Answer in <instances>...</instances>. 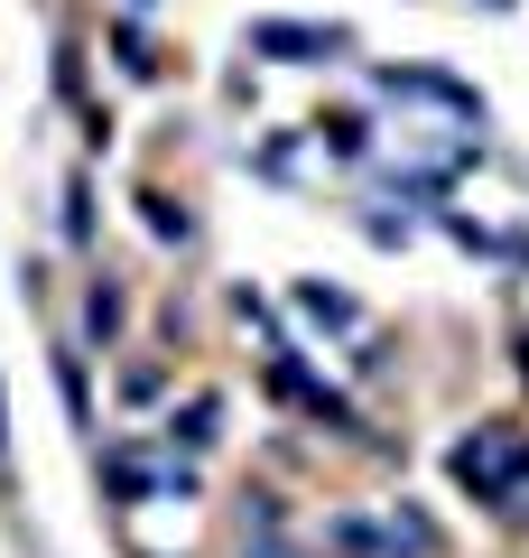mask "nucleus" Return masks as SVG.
Segmentation results:
<instances>
[{"mask_svg":"<svg viewBox=\"0 0 529 558\" xmlns=\"http://www.w3.org/2000/svg\"><path fill=\"white\" fill-rule=\"evenodd\" d=\"M455 484L473 502H502V512H529V428H473L455 438Z\"/></svg>","mask_w":529,"mask_h":558,"instance_id":"obj_1","label":"nucleus"},{"mask_svg":"<svg viewBox=\"0 0 529 558\" xmlns=\"http://www.w3.org/2000/svg\"><path fill=\"white\" fill-rule=\"evenodd\" d=\"M372 84H381L391 102H436V112L465 121V131L483 121V94H473V84H455V75H436V65H381Z\"/></svg>","mask_w":529,"mask_h":558,"instance_id":"obj_2","label":"nucleus"},{"mask_svg":"<svg viewBox=\"0 0 529 558\" xmlns=\"http://www.w3.org/2000/svg\"><path fill=\"white\" fill-rule=\"evenodd\" d=\"M270 391H279V400H297L307 418H325V428H362V418H353V400L334 391V381H316L297 354H270Z\"/></svg>","mask_w":529,"mask_h":558,"instance_id":"obj_3","label":"nucleus"},{"mask_svg":"<svg viewBox=\"0 0 529 558\" xmlns=\"http://www.w3.org/2000/svg\"><path fill=\"white\" fill-rule=\"evenodd\" d=\"M251 57H279V65H316V57H344V28H307V20H260V28H251Z\"/></svg>","mask_w":529,"mask_h":558,"instance_id":"obj_4","label":"nucleus"},{"mask_svg":"<svg viewBox=\"0 0 529 558\" xmlns=\"http://www.w3.org/2000/svg\"><path fill=\"white\" fill-rule=\"evenodd\" d=\"M372 549H391V558H436V531H428L418 512H391V521L372 531Z\"/></svg>","mask_w":529,"mask_h":558,"instance_id":"obj_5","label":"nucleus"},{"mask_svg":"<svg viewBox=\"0 0 529 558\" xmlns=\"http://www.w3.org/2000/svg\"><path fill=\"white\" fill-rule=\"evenodd\" d=\"M297 307H307L316 326H353V299H344V289H325V279H297Z\"/></svg>","mask_w":529,"mask_h":558,"instance_id":"obj_6","label":"nucleus"},{"mask_svg":"<svg viewBox=\"0 0 529 558\" xmlns=\"http://www.w3.org/2000/svg\"><path fill=\"white\" fill-rule=\"evenodd\" d=\"M316 140H325L334 159H362V149H372V131H362L353 112H325V121H316Z\"/></svg>","mask_w":529,"mask_h":558,"instance_id":"obj_7","label":"nucleus"},{"mask_svg":"<svg viewBox=\"0 0 529 558\" xmlns=\"http://www.w3.org/2000/svg\"><path fill=\"white\" fill-rule=\"evenodd\" d=\"M214 418H223V400L196 391V400H186V418H176V438H186V447H214Z\"/></svg>","mask_w":529,"mask_h":558,"instance_id":"obj_8","label":"nucleus"},{"mask_svg":"<svg viewBox=\"0 0 529 558\" xmlns=\"http://www.w3.org/2000/svg\"><path fill=\"white\" fill-rule=\"evenodd\" d=\"M65 233H75V242H84V233H94V186H84V178H75V186H65Z\"/></svg>","mask_w":529,"mask_h":558,"instance_id":"obj_9","label":"nucleus"},{"mask_svg":"<svg viewBox=\"0 0 529 558\" xmlns=\"http://www.w3.org/2000/svg\"><path fill=\"white\" fill-rule=\"evenodd\" d=\"M112 57L131 65V75H158V57H149V38H139V28H121V38H112Z\"/></svg>","mask_w":529,"mask_h":558,"instance_id":"obj_10","label":"nucleus"},{"mask_svg":"<svg viewBox=\"0 0 529 558\" xmlns=\"http://www.w3.org/2000/svg\"><path fill=\"white\" fill-rule=\"evenodd\" d=\"M84 326H94V336H112V326H121V289H94V299H84Z\"/></svg>","mask_w":529,"mask_h":558,"instance_id":"obj_11","label":"nucleus"},{"mask_svg":"<svg viewBox=\"0 0 529 558\" xmlns=\"http://www.w3.org/2000/svg\"><path fill=\"white\" fill-rule=\"evenodd\" d=\"M242 558H316V549H297V539H279V531H260V539H251V549H242Z\"/></svg>","mask_w":529,"mask_h":558,"instance_id":"obj_12","label":"nucleus"},{"mask_svg":"<svg viewBox=\"0 0 529 558\" xmlns=\"http://www.w3.org/2000/svg\"><path fill=\"white\" fill-rule=\"evenodd\" d=\"M0 465H10V400H0Z\"/></svg>","mask_w":529,"mask_h":558,"instance_id":"obj_13","label":"nucleus"},{"mask_svg":"<svg viewBox=\"0 0 529 558\" xmlns=\"http://www.w3.org/2000/svg\"><path fill=\"white\" fill-rule=\"evenodd\" d=\"M520 373H529V336H520Z\"/></svg>","mask_w":529,"mask_h":558,"instance_id":"obj_14","label":"nucleus"},{"mask_svg":"<svg viewBox=\"0 0 529 558\" xmlns=\"http://www.w3.org/2000/svg\"><path fill=\"white\" fill-rule=\"evenodd\" d=\"M483 10H510V0H483Z\"/></svg>","mask_w":529,"mask_h":558,"instance_id":"obj_15","label":"nucleus"},{"mask_svg":"<svg viewBox=\"0 0 529 558\" xmlns=\"http://www.w3.org/2000/svg\"><path fill=\"white\" fill-rule=\"evenodd\" d=\"M131 10H149V0H131Z\"/></svg>","mask_w":529,"mask_h":558,"instance_id":"obj_16","label":"nucleus"}]
</instances>
